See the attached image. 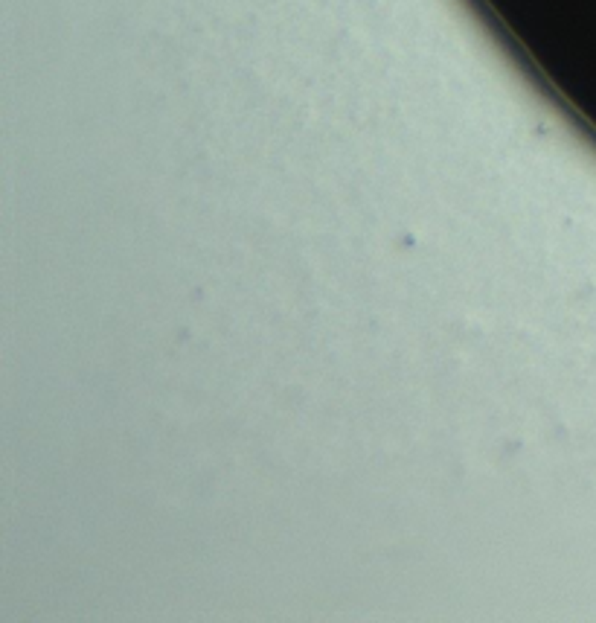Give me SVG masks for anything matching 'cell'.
Segmentation results:
<instances>
[]
</instances>
